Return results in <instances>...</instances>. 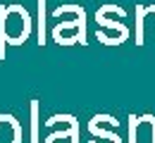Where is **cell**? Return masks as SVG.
Listing matches in <instances>:
<instances>
[{"mask_svg":"<svg viewBox=\"0 0 155 143\" xmlns=\"http://www.w3.org/2000/svg\"><path fill=\"white\" fill-rule=\"evenodd\" d=\"M34 21L21 5H0V60L5 57V43L19 45L31 36Z\"/></svg>","mask_w":155,"mask_h":143,"instance_id":"1","label":"cell"},{"mask_svg":"<svg viewBox=\"0 0 155 143\" xmlns=\"http://www.w3.org/2000/svg\"><path fill=\"white\" fill-rule=\"evenodd\" d=\"M127 17V12L119 7V5H103L96 12V21L98 29H115L122 24V19Z\"/></svg>","mask_w":155,"mask_h":143,"instance_id":"2","label":"cell"},{"mask_svg":"<svg viewBox=\"0 0 155 143\" xmlns=\"http://www.w3.org/2000/svg\"><path fill=\"white\" fill-rule=\"evenodd\" d=\"M21 129L17 119L12 115H2L0 117V143H19Z\"/></svg>","mask_w":155,"mask_h":143,"instance_id":"3","label":"cell"},{"mask_svg":"<svg viewBox=\"0 0 155 143\" xmlns=\"http://www.w3.org/2000/svg\"><path fill=\"white\" fill-rule=\"evenodd\" d=\"M129 38V29L124 24H119L115 29H98V41L105 45H119Z\"/></svg>","mask_w":155,"mask_h":143,"instance_id":"4","label":"cell"},{"mask_svg":"<svg viewBox=\"0 0 155 143\" xmlns=\"http://www.w3.org/2000/svg\"><path fill=\"white\" fill-rule=\"evenodd\" d=\"M38 12H41V24H38V43L43 45V43H45V26H43V21H45V0H38Z\"/></svg>","mask_w":155,"mask_h":143,"instance_id":"5","label":"cell"}]
</instances>
